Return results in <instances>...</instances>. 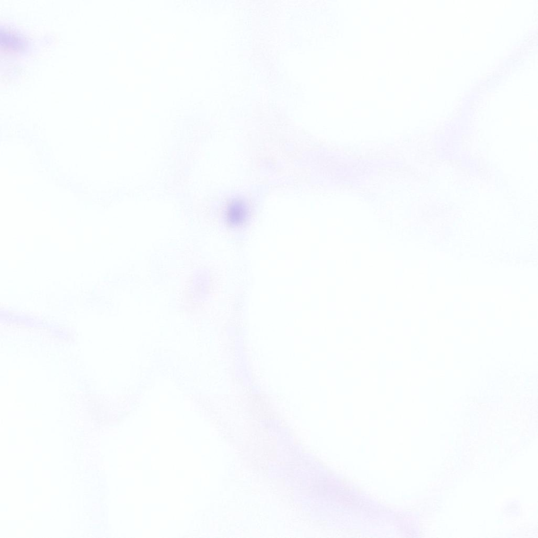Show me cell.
Listing matches in <instances>:
<instances>
[{"label":"cell","mask_w":538,"mask_h":538,"mask_svg":"<svg viewBox=\"0 0 538 538\" xmlns=\"http://www.w3.org/2000/svg\"><path fill=\"white\" fill-rule=\"evenodd\" d=\"M246 210L243 204L236 202L232 203L229 209L228 216L232 223H240L244 221Z\"/></svg>","instance_id":"cell-1"}]
</instances>
